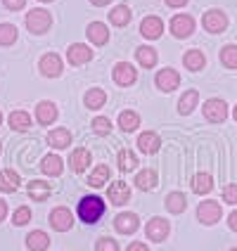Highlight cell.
I'll list each match as a JSON object with an SVG mask.
<instances>
[{"mask_svg":"<svg viewBox=\"0 0 237 251\" xmlns=\"http://www.w3.org/2000/svg\"><path fill=\"white\" fill-rule=\"evenodd\" d=\"M57 119V107L53 102H48V100H43L41 104L36 107V121L43 126H50L53 121Z\"/></svg>","mask_w":237,"mask_h":251,"instance_id":"e0dca14e","label":"cell"},{"mask_svg":"<svg viewBox=\"0 0 237 251\" xmlns=\"http://www.w3.org/2000/svg\"><path fill=\"white\" fill-rule=\"evenodd\" d=\"M126 251H150V249H147V244H142V242H133V244H128Z\"/></svg>","mask_w":237,"mask_h":251,"instance_id":"ee69618b","label":"cell"},{"mask_svg":"<svg viewBox=\"0 0 237 251\" xmlns=\"http://www.w3.org/2000/svg\"><path fill=\"white\" fill-rule=\"evenodd\" d=\"M131 10L126 7V5H116L112 12H109V22H112L114 26H126L128 22H131Z\"/></svg>","mask_w":237,"mask_h":251,"instance_id":"1f68e13d","label":"cell"},{"mask_svg":"<svg viewBox=\"0 0 237 251\" xmlns=\"http://www.w3.org/2000/svg\"><path fill=\"white\" fill-rule=\"evenodd\" d=\"M161 31H164V22L159 17H145L142 24H140V33L150 41H157L161 36Z\"/></svg>","mask_w":237,"mask_h":251,"instance_id":"9a60e30c","label":"cell"},{"mask_svg":"<svg viewBox=\"0 0 237 251\" xmlns=\"http://www.w3.org/2000/svg\"><path fill=\"white\" fill-rule=\"evenodd\" d=\"M154 83H157V88H159V90L171 93V90H176V88L181 85V76H178V71H176V69H161L159 74H157Z\"/></svg>","mask_w":237,"mask_h":251,"instance_id":"8fae6325","label":"cell"},{"mask_svg":"<svg viewBox=\"0 0 237 251\" xmlns=\"http://www.w3.org/2000/svg\"><path fill=\"white\" fill-rule=\"evenodd\" d=\"M28 221H31V209L28 206H19V209L14 211V216H12L14 225H26Z\"/></svg>","mask_w":237,"mask_h":251,"instance_id":"ab89813d","label":"cell"},{"mask_svg":"<svg viewBox=\"0 0 237 251\" xmlns=\"http://www.w3.org/2000/svg\"><path fill=\"white\" fill-rule=\"evenodd\" d=\"M135 57H138V64L140 67H145V69H152L154 64H157V50L150 48V45H142L135 50Z\"/></svg>","mask_w":237,"mask_h":251,"instance_id":"484cf974","label":"cell"},{"mask_svg":"<svg viewBox=\"0 0 237 251\" xmlns=\"http://www.w3.org/2000/svg\"><path fill=\"white\" fill-rule=\"evenodd\" d=\"M228 225H230L233 232H237V211H233V213L228 216Z\"/></svg>","mask_w":237,"mask_h":251,"instance_id":"f6af8a7d","label":"cell"},{"mask_svg":"<svg viewBox=\"0 0 237 251\" xmlns=\"http://www.w3.org/2000/svg\"><path fill=\"white\" fill-rule=\"evenodd\" d=\"M90 2H93V5H98V7H102V5H109L112 0H90Z\"/></svg>","mask_w":237,"mask_h":251,"instance_id":"c3c4849f","label":"cell"},{"mask_svg":"<svg viewBox=\"0 0 237 251\" xmlns=\"http://www.w3.org/2000/svg\"><path fill=\"white\" fill-rule=\"evenodd\" d=\"M93 133H98V135H109L112 133V121L107 119V116H98V119H93Z\"/></svg>","mask_w":237,"mask_h":251,"instance_id":"f35d334b","label":"cell"},{"mask_svg":"<svg viewBox=\"0 0 237 251\" xmlns=\"http://www.w3.org/2000/svg\"><path fill=\"white\" fill-rule=\"evenodd\" d=\"M202 24H204V28H207L209 33H223L225 26H228V17H225V12H221V10H209V12L204 14Z\"/></svg>","mask_w":237,"mask_h":251,"instance_id":"ba28073f","label":"cell"},{"mask_svg":"<svg viewBox=\"0 0 237 251\" xmlns=\"http://www.w3.org/2000/svg\"><path fill=\"white\" fill-rule=\"evenodd\" d=\"M28 126H31V116H28L26 112L17 109V112L10 114V128H12V130H26Z\"/></svg>","mask_w":237,"mask_h":251,"instance_id":"836d02e7","label":"cell"},{"mask_svg":"<svg viewBox=\"0 0 237 251\" xmlns=\"http://www.w3.org/2000/svg\"><path fill=\"white\" fill-rule=\"evenodd\" d=\"M88 182H90L93 187H102L105 182H109V166H105V164L95 166L93 173H90V178H88Z\"/></svg>","mask_w":237,"mask_h":251,"instance_id":"d6a6232c","label":"cell"},{"mask_svg":"<svg viewBox=\"0 0 237 251\" xmlns=\"http://www.w3.org/2000/svg\"><path fill=\"white\" fill-rule=\"evenodd\" d=\"M2 5H5L7 10H22V7L26 5V0H2Z\"/></svg>","mask_w":237,"mask_h":251,"instance_id":"7bdbcfd3","label":"cell"},{"mask_svg":"<svg viewBox=\"0 0 237 251\" xmlns=\"http://www.w3.org/2000/svg\"><path fill=\"white\" fill-rule=\"evenodd\" d=\"M166 209L171 211V213H183V211L187 209L185 195H183V192H171V195L166 197Z\"/></svg>","mask_w":237,"mask_h":251,"instance_id":"4dcf8cb0","label":"cell"},{"mask_svg":"<svg viewBox=\"0 0 237 251\" xmlns=\"http://www.w3.org/2000/svg\"><path fill=\"white\" fill-rule=\"evenodd\" d=\"M183 64H185V69L190 71H202L207 67V57L202 50H187L185 57H183Z\"/></svg>","mask_w":237,"mask_h":251,"instance_id":"ffe728a7","label":"cell"},{"mask_svg":"<svg viewBox=\"0 0 237 251\" xmlns=\"http://www.w3.org/2000/svg\"><path fill=\"white\" fill-rule=\"evenodd\" d=\"M26 247L31 251H45L50 247V237H48V232H43V230H33V232H28L26 235Z\"/></svg>","mask_w":237,"mask_h":251,"instance_id":"603a6c76","label":"cell"},{"mask_svg":"<svg viewBox=\"0 0 237 251\" xmlns=\"http://www.w3.org/2000/svg\"><path fill=\"white\" fill-rule=\"evenodd\" d=\"M119 126L124 128L126 133H133L140 126V116L135 112H121L119 114Z\"/></svg>","mask_w":237,"mask_h":251,"instance_id":"e575fe53","label":"cell"},{"mask_svg":"<svg viewBox=\"0 0 237 251\" xmlns=\"http://www.w3.org/2000/svg\"><path fill=\"white\" fill-rule=\"evenodd\" d=\"M17 41V26L14 24H0V45H12Z\"/></svg>","mask_w":237,"mask_h":251,"instance_id":"74e56055","label":"cell"},{"mask_svg":"<svg viewBox=\"0 0 237 251\" xmlns=\"http://www.w3.org/2000/svg\"><path fill=\"white\" fill-rule=\"evenodd\" d=\"M230 251H237V247H235V249H230Z\"/></svg>","mask_w":237,"mask_h":251,"instance_id":"816d5d0a","label":"cell"},{"mask_svg":"<svg viewBox=\"0 0 237 251\" xmlns=\"http://www.w3.org/2000/svg\"><path fill=\"white\" fill-rule=\"evenodd\" d=\"M38 69H41L43 76L57 78V76H62V59H59V55H55V52H48V55L41 57Z\"/></svg>","mask_w":237,"mask_h":251,"instance_id":"52a82bcc","label":"cell"},{"mask_svg":"<svg viewBox=\"0 0 237 251\" xmlns=\"http://www.w3.org/2000/svg\"><path fill=\"white\" fill-rule=\"evenodd\" d=\"M138 166V156L131 152V150H121L119 152V171H133V168Z\"/></svg>","mask_w":237,"mask_h":251,"instance_id":"d590c367","label":"cell"},{"mask_svg":"<svg viewBox=\"0 0 237 251\" xmlns=\"http://www.w3.org/2000/svg\"><path fill=\"white\" fill-rule=\"evenodd\" d=\"M213 190V180H211L209 173H197L192 178V192L195 195H209Z\"/></svg>","mask_w":237,"mask_h":251,"instance_id":"4316f807","label":"cell"},{"mask_svg":"<svg viewBox=\"0 0 237 251\" xmlns=\"http://www.w3.org/2000/svg\"><path fill=\"white\" fill-rule=\"evenodd\" d=\"M19 190V176L10 171V168H5V171H0V192H17Z\"/></svg>","mask_w":237,"mask_h":251,"instance_id":"d4e9b609","label":"cell"},{"mask_svg":"<svg viewBox=\"0 0 237 251\" xmlns=\"http://www.w3.org/2000/svg\"><path fill=\"white\" fill-rule=\"evenodd\" d=\"M204 119L211 121V124H223L225 119H228V104L218 98L207 100L204 102Z\"/></svg>","mask_w":237,"mask_h":251,"instance_id":"3957f363","label":"cell"},{"mask_svg":"<svg viewBox=\"0 0 237 251\" xmlns=\"http://www.w3.org/2000/svg\"><path fill=\"white\" fill-rule=\"evenodd\" d=\"M223 201L225 204H237V185L235 182H230V185H225L223 187Z\"/></svg>","mask_w":237,"mask_h":251,"instance_id":"60d3db41","label":"cell"},{"mask_svg":"<svg viewBox=\"0 0 237 251\" xmlns=\"http://www.w3.org/2000/svg\"><path fill=\"white\" fill-rule=\"evenodd\" d=\"M95 251H119V244H116V239L102 237V239H98V244H95Z\"/></svg>","mask_w":237,"mask_h":251,"instance_id":"b9f144b4","label":"cell"},{"mask_svg":"<svg viewBox=\"0 0 237 251\" xmlns=\"http://www.w3.org/2000/svg\"><path fill=\"white\" fill-rule=\"evenodd\" d=\"M85 33H88V38H90L93 45H105V43L109 41V28L105 26L102 22H93Z\"/></svg>","mask_w":237,"mask_h":251,"instance_id":"ac0fdd59","label":"cell"},{"mask_svg":"<svg viewBox=\"0 0 237 251\" xmlns=\"http://www.w3.org/2000/svg\"><path fill=\"white\" fill-rule=\"evenodd\" d=\"M135 78H138V71L133 69V64H128V62H119V64L114 67V81H116L119 85L128 88V85L135 83Z\"/></svg>","mask_w":237,"mask_h":251,"instance_id":"4fadbf2b","label":"cell"},{"mask_svg":"<svg viewBox=\"0 0 237 251\" xmlns=\"http://www.w3.org/2000/svg\"><path fill=\"white\" fill-rule=\"evenodd\" d=\"M192 31H195V19L190 14H176L171 19V33L176 38H187L192 36Z\"/></svg>","mask_w":237,"mask_h":251,"instance_id":"8992f818","label":"cell"},{"mask_svg":"<svg viewBox=\"0 0 237 251\" xmlns=\"http://www.w3.org/2000/svg\"><path fill=\"white\" fill-rule=\"evenodd\" d=\"M168 7H183V5H187V0H166Z\"/></svg>","mask_w":237,"mask_h":251,"instance_id":"bcb514c9","label":"cell"},{"mask_svg":"<svg viewBox=\"0 0 237 251\" xmlns=\"http://www.w3.org/2000/svg\"><path fill=\"white\" fill-rule=\"evenodd\" d=\"M105 213V201L98 195H88L79 201V218L88 225H95Z\"/></svg>","mask_w":237,"mask_h":251,"instance_id":"6da1fadb","label":"cell"},{"mask_svg":"<svg viewBox=\"0 0 237 251\" xmlns=\"http://www.w3.org/2000/svg\"><path fill=\"white\" fill-rule=\"evenodd\" d=\"M62 159L57 156V154H48L45 159H43V164H41V171L45 173V176H59L62 173Z\"/></svg>","mask_w":237,"mask_h":251,"instance_id":"f1b7e54d","label":"cell"},{"mask_svg":"<svg viewBox=\"0 0 237 251\" xmlns=\"http://www.w3.org/2000/svg\"><path fill=\"white\" fill-rule=\"evenodd\" d=\"M107 197H109V201H112L114 206H124L131 201V187H128V182L124 180H116L109 185V190H107Z\"/></svg>","mask_w":237,"mask_h":251,"instance_id":"9c48e42d","label":"cell"},{"mask_svg":"<svg viewBox=\"0 0 237 251\" xmlns=\"http://www.w3.org/2000/svg\"><path fill=\"white\" fill-rule=\"evenodd\" d=\"M5 216H7V204L0 199V221H5Z\"/></svg>","mask_w":237,"mask_h":251,"instance_id":"7dc6e473","label":"cell"},{"mask_svg":"<svg viewBox=\"0 0 237 251\" xmlns=\"http://www.w3.org/2000/svg\"><path fill=\"white\" fill-rule=\"evenodd\" d=\"M138 147H140V152L154 154V152H159V147H161V140H159V135H157V133L147 130V133H142V135L138 138Z\"/></svg>","mask_w":237,"mask_h":251,"instance_id":"d6986e66","label":"cell"},{"mask_svg":"<svg viewBox=\"0 0 237 251\" xmlns=\"http://www.w3.org/2000/svg\"><path fill=\"white\" fill-rule=\"evenodd\" d=\"M0 124H2V114H0Z\"/></svg>","mask_w":237,"mask_h":251,"instance_id":"f907efd6","label":"cell"},{"mask_svg":"<svg viewBox=\"0 0 237 251\" xmlns=\"http://www.w3.org/2000/svg\"><path fill=\"white\" fill-rule=\"evenodd\" d=\"M88 166H90V152L88 150L79 147V150H74L69 154V168L74 173H83Z\"/></svg>","mask_w":237,"mask_h":251,"instance_id":"2e32d148","label":"cell"},{"mask_svg":"<svg viewBox=\"0 0 237 251\" xmlns=\"http://www.w3.org/2000/svg\"><path fill=\"white\" fill-rule=\"evenodd\" d=\"M233 116H235V121H237V104H235V112H233Z\"/></svg>","mask_w":237,"mask_h":251,"instance_id":"681fc988","label":"cell"},{"mask_svg":"<svg viewBox=\"0 0 237 251\" xmlns=\"http://www.w3.org/2000/svg\"><path fill=\"white\" fill-rule=\"evenodd\" d=\"M114 227H116V232H121V235H133L140 227V218L135 213H119L116 221H114Z\"/></svg>","mask_w":237,"mask_h":251,"instance_id":"5bb4252c","label":"cell"},{"mask_svg":"<svg viewBox=\"0 0 237 251\" xmlns=\"http://www.w3.org/2000/svg\"><path fill=\"white\" fill-rule=\"evenodd\" d=\"M50 24H53V14L43 7H36L26 14V26L31 33H45L50 28Z\"/></svg>","mask_w":237,"mask_h":251,"instance_id":"7a4b0ae2","label":"cell"},{"mask_svg":"<svg viewBox=\"0 0 237 251\" xmlns=\"http://www.w3.org/2000/svg\"><path fill=\"white\" fill-rule=\"evenodd\" d=\"M43 2H50V0H43Z\"/></svg>","mask_w":237,"mask_h":251,"instance_id":"f5cc1de1","label":"cell"},{"mask_svg":"<svg viewBox=\"0 0 237 251\" xmlns=\"http://www.w3.org/2000/svg\"><path fill=\"white\" fill-rule=\"evenodd\" d=\"M221 62L228 69H237V45H225L221 50Z\"/></svg>","mask_w":237,"mask_h":251,"instance_id":"8d00e7d4","label":"cell"},{"mask_svg":"<svg viewBox=\"0 0 237 251\" xmlns=\"http://www.w3.org/2000/svg\"><path fill=\"white\" fill-rule=\"evenodd\" d=\"M50 225H53V230L57 232H67L71 230V225H74V216H71V211L67 206H57V209L50 211Z\"/></svg>","mask_w":237,"mask_h":251,"instance_id":"5b68a950","label":"cell"},{"mask_svg":"<svg viewBox=\"0 0 237 251\" xmlns=\"http://www.w3.org/2000/svg\"><path fill=\"white\" fill-rule=\"evenodd\" d=\"M197 102H199V93H197V90H187L181 98V102H178V112H181L183 116L192 114V109L197 107Z\"/></svg>","mask_w":237,"mask_h":251,"instance_id":"83f0119b","label":"cell"},{"mask_svg":"<svg viewBox=\"0 0 237 251\" xmlns=\"http://www.w3.org/2000/svg\"><path fill=\"white\" fill-rule=\"evenodd\" d=\"M221 204L218 201H202L199 206H197V218L202 221L204 225H213V223H218L221 221Z\"/></svg>","mask_w":237,"mask_h":251,"instance_id":"277c9868","label":"cell"},{"mask_svg":"<svg viewBox=\"0 0 237 251\" xmlns=\"http://www.w3.org/2000/svg\"><path fill=\"white\" fill-rule=\"evenodd\" d=\"M168 232H171V225L164 218H152L147 223V227H145V235H147V239H152V242H164L168 237Z\"/></svg>","mask_w":237,"mask_h":251,"instance_id":"30bf717a","label":"cell"},{"mask_svg":"<svg viewBox=\"0 0 237 251\" xmlns=\"http://www.w3.org/2000/svg\"><path fill=\"white\" fill-rule=\"evenodd\" d=\"M53 192V187H50V182L45 180H31L28 182V197L33 199V201H45L48 197Z\"/></svg>","mask_w":237,"mask_h":251,"instance_id":"7402d4cb","label":"cell"},{"mask_svg":"<svg viewBox=\"0 0 237 251\" xmlns=\"http://www.w3.org/2000/svg\"><path fill=\"white\" fill-rule=\"evenodd\" d=\"M135 185H138L140 190H154L157 187V173H154L152 168L140 171L138 176H135Z\"/></svg>","mask_w":237,"mask_h":251,"instance_id":"f546056e","label":"cell"},{"mask_svg":"<svg viewBox=\"0 0 237 251\" xmlns=\"http://www.w3.org/2000/svg\"><path fill=\"white\" fill-rule=\"evenodd\" d=\"M48 142H50V147H55V150H64V147L71 145V133L67 128H55V130L48 133Z\"/></svg>","mask_w":237,"mask_h":251,"instance_id":"44dd1931","label":"cell"},{"mask_svg":"<svg viewBox=\"0 0 237 251\" xmlns=\"http://www.w3.org/2000/svg\"><path fill=\"white\" fill-rule=\"evenodd\" d=\"M67 59H69V64H74V67H81V64L93 59V50L88 45H83V43H74L69 50H67Z\"/></svg>","mask_w":237,"mask_h":251,"instance_id":"7c38bea8","label":"cell"},{"mask_svg":"<svg viewBox=\"0 0 237 251\" xmlns=\"http://www.w3.org/2000/svg\"><path fill=\"white\" fill-rule=\"evenodd\" d=\"M83 102H85L88 109H102L105 102H107V93H105L102 88H90V90L85 93Z\"/></svg>","mask_w":237,"mask_h":251,"instance_id":"cb8c5ba5","label":"cell"}]
</instances>
